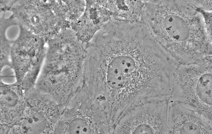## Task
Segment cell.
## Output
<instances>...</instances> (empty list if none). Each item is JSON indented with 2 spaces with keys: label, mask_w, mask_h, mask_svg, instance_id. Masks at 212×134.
I'll list each match as a JSON object with an SVG mask.
<instances>
[{
  "label": "cell",
  "mask_w": 212,
  "mask_h": 134,
  "mask_svg": "<svg viewBox=\"0 0 212 134\" xmlns=\"http://www.w3.org/2000/svg\"><path fill=\"white\" fill-rule=\"evenodd\" d=\"M93 47L84 86L112 121L137 106L170 98V58L140 24L121 22Z\"/></svg>",
  "instance_id": "cell-1"
},
{
  "label": "cell",
  "mask_w": 212,
  "mask_h": 134,
  "mask_svg": "<svg viewBox=\"0 0 212 134\" xmlns=\"http://www.w3.org/2000/svg\"><path fill=\"white\" fill-rule=\"evenodd\" d=\"M210 60L178 66L170 99L190 104L212 118Z\"/></svg>",
  "instance_id": "cell-2"
},
{
  "label": "cell",
  "mask_w": 212,
  "mask_h": 134,
  "mask_svg": "<svg viewBox=\"0 0 212 134\" xmlns=\"http://www.w3.org/2000/svg\"><path fill=\"white\" fill-rule=\"evenodd\" d=\"M168 99L137 106L120 118L112 134H168Z\"/></svg>",
  "instance_id": "cell-3"
},
{
  "label": "cell",
  "mask_w": 212,
  "mask_h": 134,
  "mask_svg": "<svg viewBox=\"0 0 212 134\" xmlns=\"http://www.w3.org/2000/svg\"><path fill=\"white\" fill-rule=\"evenodd\" d=\"M70 101L75 107L68 132L71 134H111V127L104 110L89 96L79 93Z\"/></svg>",
  "instance_id": "cell-4"
},
{
  "label": "cell",
  "mask_w": 212,
  "mask_h": 134,
  "mask_svg": "<svg viewBox=\"0 0 212 134\" xmlns=\"http://www.w3.org/2000/svg\"><path fill=\"white\" fill-rule=\"evenodd\" d=\"M212 118L193 106L168 99V134H211Z\"/></svg>",
  "instance_id": "cell-5"
},
{
  "label": "cell",
  "mask_w": 212,
  "mask_h": 134,
  "mask_svg": "<svg viewBox=\"0 0 212 134\" xmlns=\"http://www.w3.org/2000/svg\"><path fill=\"white\" fill-rule=\"evenodd\" d=\"M43 45L41 38L29 34L22 35L15 42L12 52L17 81L37 76L43 56Z\"/></svg>",
  "instance_id": "cell-6"
},
{
  "label": "cell",
  "mask_w": 212,
  "mask_h": 134,
  "mask_svg": "<svg viewBox=\"0 0 212 134\" xmlns=\"http://www.w3.org/2000/svg\"><path fill=\"white\" fill-rule=\"evenodd\" d=\"M115 3L117 21L131 22H140L142 11V1H116Z\"/></svg>",
  "instance_id": "cell-7"
},
{
  "label": "cell",
  "mask_w": 212,
  "mask_h": 134,
  "mask_svg": "<svg viewBox=\"0 0 212 134\" xmlns=\"http://www.w3.org/2000/svg\"><path fill=\"white\" fill-rule=\"evenodd\" d=\"M42 118L38 115H34L26 120L23 125V130L25 132H32V131L38 130L44 124Z\"/></svg>",
  "instance_id": "cell-8"
}]
</instances>
